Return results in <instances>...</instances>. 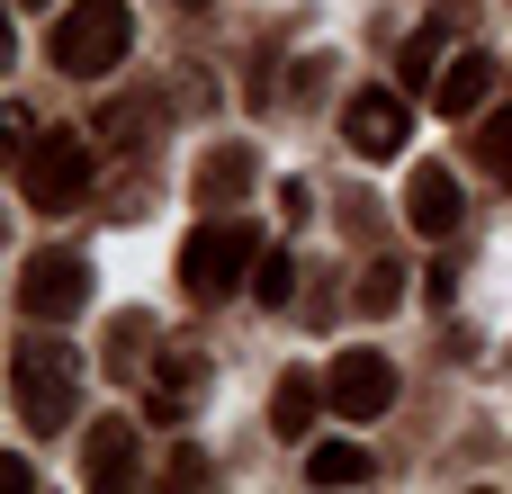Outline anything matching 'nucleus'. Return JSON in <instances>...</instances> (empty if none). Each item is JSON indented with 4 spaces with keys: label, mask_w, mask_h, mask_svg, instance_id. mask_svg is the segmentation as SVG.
<instances>
[{
    "label": "nucleus",
    "mask_w": 512,
    "mask_h": 494,
    "mask_svg": "<svg viewBox=\"0 0 512 494\" xmlns=\"http://www.w3.org/2000/svg\"><path fill=\"white\" fill-rule=\"evenodd\" d=\"M486 99H495V54H450V72H441L432 108H441V117H477Z\"/></svg>",
    "instance_id": "11"
},
{
    "label": "nucleus",
    "mask_w": 512,
    "mask_h": 494,
    "mask_svg": "<svg viewBox=\"0 0 512 494\" xmlns=\"http://www.w3.org/2000/svg\"><path fill=\"white\" fill-rule=\"evenodd\" d=\"M306 477H315V486H369L378 459H369L360 441H315V450H306Z\"/></svg>",
    "instance_id": "16"
},
{
    "label": "nucleus",
    "mask_w": 512,
    "mask_h": 494,
    "mask_svg": "<svg viewBox=\"0 0 512 494\" xmlns=\"http://www.w3.org/2000/svg\"><path fill=\"white\" fill-rule=\"evenodd\" d=\"M243 189H252V153H243V144H216V153L198 162V207L216 216V207H234Z\"/></svg>",
    "instance_id": "13"
},
{
    "label": "nucleus",
    "mask_w": 512,
    "mask_h": 494,
    "mask_svg": "<svg viewBox=\"0 0 512 494\" xmlns=\"http://www.w3.org/2000/svg\"><path fill=\"white\" fill-rule=\"evenodd\" d=\"M324 396H333V414H342V423H378V414L396 405V369H387L378 351H342V360H333V378H324Z\"/></svg>",
    "instance_id": "6"
},
{
    "label": "nucleus",
    "mask_w": 512,
    "mask_h": 494,
    "mask_svg": "<svg viewBox=\"0 0 512 494\" xmlns=\"http://www.w3.org/2000/svg\"><path fill=\"white\" fill-rule=\"evenodd\" d=\"M126 45H135V9H126V0H72V9L54 18V36H45V54H54L72 81L117 72V63H126Z\"/></svg>",
    "instance_id": "3"
},
{
    "label": "nucleus",
    "mask_w": 512,
    "mask_h": 494,
    "mask_svg": "<svg viewBox=\"0 0 512 494\" xmlns=\"http://www.w3.org/2000/svg\"><path fill=\"white\" fill-rule=\"evenodd\" d=\"M9 405H18L27 432H72V414H81V360H72L63 342H18V360H9Z\"/></svg>",
    "instance_id": "2"
},
{
    "label": "nucleus",
    "mask_w": 512,
    "mask_h": 494,
    "mask_svg": "<svg viewBox=\"0 0 512 494\" xmlns=\"http://www.w3.org/2000/svg\"><path fill=\"white\" fill-rule=\"evenodd\" d=\"M441 72H450V36H441V27H414V36H405V63H396V81L432 99V90H441Z\"/></svg>",
    "instance_id": "14"
},
{
    "label": "nucleus",
    "mask_w": 512,
    "mask_h": 494,
    "mask_svg": "<svg viewBox=\"0 0 512 494\" xmlns=\"http://www.w3.org/2000/svg\"><path fill=\"white\" fill-rule=\"evenodd\" d=\"M153 360H162L153 315H108V378H144Z\"/></svg>",
    "instance_id": "12"
},
{
    "label": "nucleus",
    "mask_w": 512,
    "mask_h": 494,
    "mask_svg": "<svg viewBox=\"0 0 512 494\" xmlns=\"http://www.w3.org/2000/svg\"><path fill=\"white\" fill-rule=\"evenodd\" d=\"M405 225H414L423 243L459 234V180H450L441 162H414V171H405Z\"/></svg>",
    "instance_id": "8"
},
{
    "label": "nucleus",
    "mask_w": 512,
    "mask_h": 494,
    "mask_svg": "<svg viewBox=\"0 0 512 494\" xmlns=\"http://www.w3.org/2000/svg\"><path fill=\"white\" fill-rule=\"evenodd\" d=\"M18 9H54V0H18Z\"/></svg>",
    "instance_id": "22"
},
{
    "label": "nucleus",
    "mask_w": 512,
    "mask_h": 494,
    "mask_svg": "<svg viewBox=\"0 0 512 494\" xmlns=\"http://www.w3.org/2000/svg\"><path fill=\"white\" fill-rule=\"evenodd\" d=\"M252 297H261V306H288V297H297V261H288V252H261V270H252Z\"/></svg>",
    "instance_id": "19"
},
{
    "label": "nucleus",
    "mask_w": 512,
    "mask_h": 494,
    "mask_svg": "<svg viewBox=\"0 0 512 494\" xmlns=\"http://www.w3.org/2000/svg\"><path fill=\"white\" fill-rule=\"evenodd\" d=\"M189 9H207V0H189Z\"/></svg>",
    "instance_id": "23"
},
{
    "label": "nucleus",
    "mask_w": 512,
    "mask_h": 494,
    "mask_svg": "<svg viewBox=\"0 0 512 494\" xmlns=\"http://www.w3.org/2000/svg\"><path fill=\"white\" fill-rule=\"evenodd\" d=\"M81 306H90V261H81V252L45 243V252H27V261H18V315L63 324V315H81Z\"/></svg>",
    "instance_id": "5"
},
{
    "label": "nucleus",
    "mask_w": 512,
    "mask_h": 494,
    "mask_svg": "<svg viewBox=\"0 0 512 494\" xmlns=\"http://www.w3.org/2000/svg\"><path fill=\"white\" fill-rule=\"evenodd\" d=\"M189 396H198V360H189V351H162V360L144 369V423H180Z\"/></svg>",
    "instance_id": "10"
},
{
    "label": "nucleus",
    "mask_w": 512,
    "mask_h": 494,
    "mask_svg": "<svg viewBox=\"0 0 512 494\" xmlns=\"http://www.w3.org/2000/svg\"><path fill=\"white\" fill-rule=\"evenodd\" d=\"M351 297H360V315H396V306H405V270H396V261H369V279H360Z\"/></svg>",
    "instance_id": "17"
},
{
    "label": "nucleus",
    "mask_w": 512,
    "mask_h": 494,
    "mask_svg": "<svg viewBox=\"0 0 512 494\" xmlns=\"http://www.w3.org/2000/svg\"><path fill=\"white\" fill-rule=\"evenodd\" d=\"M162 477H171V486H207L216 468H207V450H171V468H162Z\"/></svg>",
    "instance_id": "21"
},
{
    "label": "nucleus",
    "mask_w": 512,
    "mask_h": 494,
    "mask_svg": "<svg viewBox=\"0 0 512 494\" xmlns=\"http://www.w3.org/2000/svg\"><path fill=\"white\" fill-rule=\"evenodd\" d=\"M135 126H144V99H108V108L90 117V135H108V144H144Z\"/></svg>",
    "instance_id": "20"
},
{
    "label": "nucleus",
    "mask_w": 512,
    "mask_h": 494,
    "mask_svg": "<svg viewBox=\"0 0 512 494\" xmlns=\"http://www.w3.org/2000/svg\"><path fill=\"white\" fill-rule=\"evenodd\" d=\"M252 270H261V234H252L243 216H207V225L180 243V288H189V306H216V297L252 288Z\"/></svg>",
    "instance_id": "1"
},
{
    "label": "nucleus",
    "mask_w": 512,
    "mask_h": 494,
    "mask_svg": "<svg viewBox=\"0 0 512 494\" xmlns=\"http://www.w3.org/2000/svg\"><path fill=\"white\" fill-rule=\"evenodd\" d=\"M81 189H90V144L63 126V135H36L27 153H18V198L36 207V216H63V207H81Z\"/></svg>",
    "instance_id": "4"
},
{
    "label": "nucleus",
    "mask_w": 512,
    "mask_h": 494,
    "mask_svg": "<svg viewBox=\"0 0 512 494\" xmlns=\"http://www.w3.org/2000/svg\"><path fill=\"white\" fill-rule=\"evenodd\" d=\"M342 144H351L360 162H396V153H405V99H396V90H360V99L342 108Z\"/></svg>",
    "instance_id": "7"
},
{
    "label": "nucleus",
    "mask_w": 512,
    "mask_h": 494,
    "mask_svg": "<svg viewBox=\"0 0 512 494\" xmlns=\"http://www.w3.org/2000/svg\"><path fill=\"white\" fill-rule=\"evenodd\" d=\"M315 405H333V396H324L315 378H297V369H288V378H279V396H270V423H279V441H306V432H315Z\"/></svg>",
    "instance_id": "15"
},
{
    "label": "nucleus",
    "mask_w": 512,
    "mask_h": 494,
    "mask_svg": "<svg viewBox=\"0 0 512 494\" xmlns=\"http://www.w3.org/2000/svg\"><path fill=\"white\" fill-rule=\"evenodd\" d=\"M81 486L90 494H126L135 486V423H90V432H81Z\"/></svg>",
    "instance_id": "9"
},
{
    "label": "nucleus",
    "mask_w": 512,
    "mask_h": 494,
    "mask_svg": "<svg viewBox=\"0 0 512 494\" xmlns=\"http://www.w3.org/2000/svg\"><path fill=\"white\" fill-rule=\"evenodd\" d=\"M477 162H486V171H495V180L512 189V108H495V117H477Z\"/></svg>",
    "instance_id": "18"
}]
</instances>
